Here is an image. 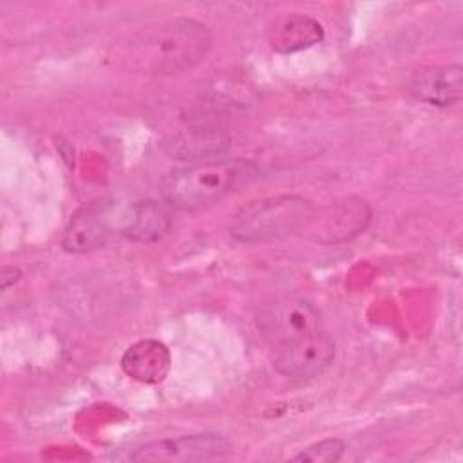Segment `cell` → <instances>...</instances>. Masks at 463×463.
I'll use <instances>...</instances> for the list:
<instances>
[{"mask_svg": "<svg viewBox=\"0 0 463 463\" xmlns=\"http://www.w3.org/2000/svg\"><path fill=\"white\" fill-rule=\"evenodd\" d=\"M210 47L208 25L177 16L146 25L118 43L114 61L141 74H179L204 60Z\"/></svg>", "mask_w": 463, "mask_h": 463, "instance_id": "obj_1", "label": "cell"}, {"mask_svg": "<svg viewBox=\"0 0 463 463\" xmlns=\"http://www.w3.org/2000/svg\"><path fill=\"white\" fill-rule=\"evenodd\" d=\"M257 172L246 159H203L172 170L161 183V195L172 208L195 212L224 199Z\"/></svg>", "mask_w": 463, "mask_h": 463, "instance_id": "obj_2", "label": "cell"}, {"mask_svg": "<svg viewBox=\"0 0 463 463\" xmlns=\"http://www.w3.org/2000/svg\"><path fill=\"white\" fill-rule=\"evenodd\" d=\"M313 219V203L297 194L271 195L242 206L230 222L239 242H268L306 228Z\"/></svg>", "mask_w": 463, "mask_h": 463, "instance_id": "obj_3", "label": "cell"}, {"mask_svg": "<svg viewBox=\"0 0 463 463\" xmlns=\"http://www.w3.org/2000/svg\"><path fill=\"white\" fill-rule=\"evenodd\" d=\"M335 358V342L322 329L275 345L273 367L282 376H320Z\"/></svg>", "mask_w": 463, "mask_h": 463, "instance_id": "obj_4", "label": "cell"}, {"mask_svg": "<svg viewBox=\"0 0 463 463\" xmlns=\"http://www.w3.org/2000/svg\"><path fill=\"white\" fill-rule=\"evenodd\" d=\"M232 443L222 434L203 432L186 434L179 438L156 439L137 447L132 454V461H204L228 456Z\"/></svg>", "mask_w": 463, "mask_h": 463, "instance_id": "obj_5", "label": "cell"}, {"mask_svg": "<svg viewBox=\"0 0 463 463\" xmlns=\"http://www.w3.org/2000/svg\"><path fill=\"white\" fill-rule=\"evenodd\" d=\"M262 333L275 344L309 335L320 329L317 307L304 298H282L268 306L259 318Z\"/></svg>", "mask_w": 463, "mask_h": 463, "instance_id": "obj_6", "label": "cell"}, {"mask_svg": "<svg viewBox=\"0 0 463 463\" xmlns=\"http://www.w3.org/2000/svg\"><path fill=\"white\" fill-rule=\"evenodd\" d=\"M407 89L421 103L434 107L456 105L463 96V69L461 65L420 67L411 74Z\"/></svg>", "mask_w": 463, "mask_h": 463, "instance_id": "obj_7", "label": "cell"}, {"mask_svg": "<svg viewBox=\"0 0 463 463\" xmlns=\"http://www.w3.org/2000/svg\"><path fill=\"white\" fill-rule=\"evenodd\" d=\"M324 40V27L318 20L302 13H288L273 18L266 27V42L279 54H291L309 49Z\"/></svg>", "mask_w": 463, "mask_h": 463, "instance_id": "obj_8", "label": "cell"}, {"mask_svg": "<svg viewBox=\"0 0 463 463\" xmlns=\"http://www.w3.org/2000/svg\"><path fill=\"white\" fill-rule=\"evenodd\" d=\"M121 369L141 383H159L166 378L172 356L168 347L156 338H143L127 347L121 356Z\"/></svg>", "mask_w": 463, "mask_h": 463, "instance_id": "obj_9", "label": "cell"}, {"mask_svg": "<svg viewBox=\"0 0 463 463\" xmlns=\"http://www.w3.org/2000/svg\"><path fill=\"white\" fill-rule=\"evenodd\" d=\"M172 228L168 208L157 201L132 203L118 221V232L136 242L161 241Z\"/></svg>", "mask_w": 463, "mask_h": 463, "instance_id": "obj_10", "label": "cell"}, {"mask_svg": "<svg viewBox=\"0 0 463 463\" xmlns=\"http://www.w3.org/2000/svg\"><path fill=\"white\" fill-rule=\"evenodd\" d=\"M371 219V208L362 199H347L335 204L326 217L318 219L315 241L331 244L342 242L360 233Z\"/></svg>", "mask_w": 463, "mask_h": 463, "instance_id": "obj_11", "label": "cell"}, {"mask_svg": "<svg viewBox=\"0 0 463 463\" xmlns=\"http://www.w3.org/2000/svg\"><path fill=\"white\" fill-rule=\"evenodd\" d=\"M112 226L98 208H83L67 224L61 246L71 253H85L103 246L109 241Z\"/></svg>", "mask_w": 463, "mask_h": 463, "instance_id": "obj_12", "label": "cell"}, {"mask_svg": "<svg viewBox=\"0 0 463 463\" xmlns=\"http://www.w3.org/2000/svg\"><path fill=\"white\" fill-rule=\"evenodd\" d=\"M168 152L177 157H206L217 154L224 146V139L213 130H188L177 134L166 145Z\"/></svg>", "mask_w": 463, "mask_h": 463, "instance_id": "obj_13", "label": "cell"}, {"mask_svg": "<svg viewBox=\"0 0 463 463\" xmlns=\"http://www.w3.org/2000/svg\"><path fill=\"white\" fill-rule=\"evenodd\" d=\"M345 452V443L338 438L320 439L306 449H302L293 459L295 461H311V463H335Z\"/></svg>", "mask_w": 463, "mask_h": 463, "instance_id": "obj_14", "label": "cell"}, {"mask_svg": "<svg viewBox=\"0 0 463 463\" xmlns=\"http://www.w3.org/2000/svg\"><path fill=\"white\" fill-rule=\"evenodd\" d=\"M18 279H20V271L14 266H4L2 268V275H0L2 289H7L9 286H13Z\"/></svg>", "mask_w": 463, "mask_h": 463, "instance_id": "obj_15", "label": "cell"}]
</instances>
